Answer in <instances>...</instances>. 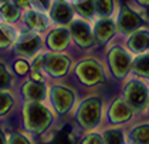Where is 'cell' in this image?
Returning <instances> with one entry per match:
<instances>
[{
  "label": "cell",
  "instance_id": "obj_1",
  "mask_svg": "<svg viewBox=\"0 0 149 144\" xmlns=\"http://www.w3.org/2000/svg\"><path fill=\"white\" fill-rule=\"evenodd\" d=\"M50 121L48 111L40 104H31L26 109V124L33 131H41Z\"/></svg>",
  "mask_w": 149,
  "mask_h": 144
},
{
  "label": "cell",
  "instance_id": "obj_2",
  "mask_svg": "<svg viewBox=\"0 0 149 144\" xmlns=\"http://www.w3.org/2000/svg\"><path fill=\"white\" fill-rule=\"evenodd\" d=\"M141 24H142V19L132 7L124 6L121 9V14L118 19V27L121 32H124V33L135 32L139 29Z\"/></svg>",
  "mask_w": 149,
  "mask_h": 144
},
{
  "label": "cell",
  "instance_id": "obj_3",
  "mask_svg": "<svg viewBox=\"0 0 149 144\" xmlns=\"http://www.w3.org/2000/svg\"><path fill=\"white\" fill-rule=\"evenodd\" d=\"M125 96L128 103L135 107V109H141L145 106L146 100H148V90L146 87L139 83V81H132L126 86L125 89Z\"/></svg>",
  "mask_w": 149,
  "mask_h": 144
},
{
  "label": "cell",
  "instance_id": "obj_4",
  "mask_svg": "<svg viewBox=\"0 0 149 144\" xmlns=\"http://www.w3.org/2000/svg\"><path fill=\"white\" fill-rule=\"evenodd\" d=\"M80 121L87 126V127H91L95 123L98 121V117H100V101L98 100H88L82 104L80 110Z\"/></svg>",
  "mask_w": 149,
  "mask_h": 144
},
{
  "label": "cell",
  "instance_id": "obj_5",
  "mask_svg": "<svg viewBox=\"0 0 149 144\" xmlns=\"http://www.w3.org/2000/svg\"><path fill=\"white\" fill-rule=\"evenodd\" d=\"M109 60H111V68L114 70V73L116 76H125L131 60L124 50L121 49H114L109 54Z\"/></svg>",
  "mask_w": 149,
  "mask_h": 144
},
{
  "label": "cell",
  "instance_id": "obj_6",
  "mask_svg": "<svg viewBox=\"0 0 149 144\" xmlns=\"http://www.w3.org/2000/svg\"><path fill=\"white\" fill-rule=\"evenodd\" d=\"M78 73H80L81 78L88 84H94V83H98L100 80H102V71H101L100 66L94 61L82 63L78 68Z\"/></svg>",
  "mask_w": 149,
  "mask_h": 144
},
{
  "label": "cell",
  "instance_id": "obj_7",
  "mask_svg": "<svg viewBox=\"0 0 149 144\" xmlns=\"http://www.w3.org/2000/svg\"><path fill=\"white\" fill-rule=\"evenodd\" d=\"M128 44L134 53H143L149 47V33L145 30H135Z\"/></svg>",
  "mask_w": 149,
  "mask_h": 144
},
{
  "label": "cell",
  "instance_id": "obj_8",
  "mask_svg": "<svg viewBox=\"0 0 149 144\" xmlns=\"http://www.w3.org/2000/svg\"><path fill=\"white\" fill-rule=\"evenodd\" d=\"M46 67L51 74H54V76H63L65 73V70L68 68V60L64 56L53 54L47 59Z\"/></svg>",
  "mask_w": 149,
  "mask_h": 144
},
{
  "label": "cell",
  "instance_id": "obj_9",
  "mask_svg": "<svg viewBox=\"0 0 149 144\" xmlns=\"http://www.w3.org/2000/svg\"><path fill=\"white\" fill-rule=\"evenodd\" d=\"M115 33V24L109 17H102L95 26V36L100 42H108Z\"/></svg>",
  "mask_w": 149,
  "mask_h": 144
},
{
  "label": "cell",
  "instance_id": "obj_10",
  "mask_svg": "<svg viewBox=\"0 0 149 144\" xmlns=\"http://www.w3.org/2000/svg\"><path fill=\"white\" fill-rule=\"evenodd\" d=\"M40 47V39L36 34H24L17 43V52L23 54H33Z\"/></svg>",
  "mask_w": 149,
  "mask_h": 144
},
{
  "label": "cell",
  "instance_id": "obj_11",
  "mask_svg": "<svg viewBox=\"0 0 149 144\" xmlns=\"http://www.w3.org/2000/svg\"><path fill=\"white\" fill-rule=\"evenodd\" d=\"M72 34L75 37V40L81 46H90L92 42L91 30L88 27V24L84 22H74L72 23Z\"/></svg>",
  "mask_w": 149,
  "mask_h": 144
},
{
  "label": "cell",
  "instance_id": "obj_12",
  "mask_svg": "<svg viewBox=\"0 0 149 144\" xmlns=\"http://www.w3.org/2000/svg\"><path fill=\"white\" fill-rule=\"evenodd\" d=\"M109 116H111V120H114V121H124L131 117V109L124 100L119 99L112 104Z\"/></svg>",
  "mask_w": 149,
  "mask_h": 144
},
{
  "label": "cell",
  "instance_id": "obj_13",
  "mask_svg": "<svg viewBox=\"0 0 149 144\" xmlns=\"http://www.w3.org/2000/svg\"><path fill=\"white\" fill-rule=\"evenodd\" d=\"M54 103L60 111H65L70 109L72 103V94L65 89H56L54 90Z\"/></svg>",
  "mask_w": 149,
  "mask_h": 144
},
{
  "label": "cell",
  "instance_id": "obj_14",
  "mask_svg": "<svg viewBox=\"0 0 149 144\" xmlns=\"http://www.w3.org/2000/svg\"><path fill=\"white\" fill-rule=\"evenodd\" d=\"M53 17L54 20H57L58 23H67L71 20L72 17V11L70 9V6L67 3H61L58 1L54 4L53 7Z\"/></svg>",
  "mask_w": 149,
  "mask_h": 144
},
{
  "label": "cell",
  "instance_id": "obj_15",
  "mask_svg": "<svg viewBox=\"0 0 149 144\" xmlns=\"http://www.w3.org/2000/svg\"><path fill=\"white\" fill-rule=\"evenodd\" d=\"M67 42H68V33L65 30H56L48 37V44L53 49H57V50L65 47Z\"/></svg>",
  "mask_w": 149,
  "mask_h": 144
},
{
  "label": "cell",
  "instance_id": "obj_16",
  "mask_svg": "<svg viewBox=\"0 0 149 144\" xmlns=\"http://www.w3.org/2000/svg\"><path fill=\"white\" fill-rule=\"evenodd\" d=\"M23 91L26 97L31 100H41L44 97V87L41 83H27L24 86Z\"/></svg>",
  "mask_w": 149,
  "mask_h": 144
},
{
  "label": "cell",
  "instance_id": "obj_17",
  "mask_svg": "<svg viewBox=\"0 0 149 144\" xmlns=\"http://www.w3.org/2000/svg\"><path fill=\"white\" fill-rule=\"evenodd\" d=\"M95 10L101 17H109L114 11V0H94Z\"/></svg>",
  "mask_w": 149,
  "mask_h": 144
},
{
  "label": "cell",
  "instance_id": "obj_18",
  "mask_svg": "<svg viewBox=\"0 0 149 144\" xmlns=\"http://www.w3.org/2000/svg\"><path fill=\"white\" fill-rule=\"evenodd\" d=\"M27 23L33 29H44L47 26L46 17L43 14H40V13H34V11H30L27 14Z\"/></svg>",
  "mask_w": 149,
  "mask_h": 144
},
{
  "label": "cell",
  "instance_id": "obj_19",
  "mask_svg": "<svg viewBox=\"0 0 149 144\" xmlns=\"http://www.w3.org/2000/svg\"><path fill=\"white\" fill-rule=\"evenodd\" d=\"M135 71L142 76H149V56H141L134 63Z\"/></svg>",
  "mask_w": 149,
  "mask_h": 144
},
{
  "label": "cell",
  "instance_id": "obj_20",
  "mask_svg": "<svg viewBox=\"0 0 149 144\" xmlns=\"http://www.w3.org/2000/svg\"><path fill=\"white\" fill-rule=\"evenodd\" d=\"M134 140L139 144H149V126H142L138 127L132 134Z\"/></svg>",
  "mask_w": 149,
  "mask_h": 144
},
{
  "label": "cell",
  "instance_id": "obj_21",
  "mask_svg": "<svg viewBox=\"0 0 149 144\" xmlns=\"http://www.w3.org/2000/svg\"><path fill=\"white\" fill-rule=\"evenodd\" d=\"M105 143L107 144H122V134L116 130L108 131L105 134Z\"/></svg>",
  "mask_w": 149,
  "mask_h": 144
},
{
  "label": "cell",
  "instance_id": "obj_22",
  "mask_svg": "<svg viewBox=\"0 0 149 144\" xmlns=\"http://www.w3.org/2000/svg\"><path fill=\"white\" fill-rule=\"evenodd\" d=\"M1 13H3V16H4L6 19H9V20L17 19V9H16L14 6H12V4H3Z\"/></svg>",
  "mask_w": 149,
  "mask_h": 144
},
{
  "label": "cell",
  "instance_id": "obj_23",
  "mask_svg": "<svg viewBox=\"0 0 149 144\" xmlns=\"http://www.w3.org/2000/svg\"><path fill=\"white\" fill-rule=\"evenodd\" d=\"M10 104H12V100L7 94H0V114L9 110Z\"/></svg>",
  "mask_w": 149,
  "mask_h": 144
},
{
  "label": "cell",
  "instance_id": "obj_24",
  "mask_svg": "<svg viewBox=\"0 0 149 144\" xmlns=\"http://www.w3.org/2000/svg\"><path fill=\"white\" fill-rule=\"evenodd\" d=\"M9 81H10V77H9V74L6 73V70H4L3 67L0 66V89L6 87V86L9 84Z\"/></svg>",
  "mask_w": 149,
  "mask_h": 144
},
{
  "label": "cell",
  "instance_id": "obj_25",
  "mask_svg": "<svg viewBox=\"0 0 149 144\" xmlns=\"http://www.w3.org/2000/svg\"><path fill=\"white\" fill-rule=\"evenodd\" d=\"M84 144H102V143H101V138H100L98 136H90V137L85 140Z\"/></svg>",
  "mask_w": 149,
  "mask_h": 144
},
{
  "label": "cell",
  "instance_id": "obj_26",
  "mask_svg": "<svg viewBox=\"0 0 149 144\" xmlns=\"http://www.w3.org/2000/svg\"><path fill=\"white\" fill-rule=\"evenodd\" d=\"M10 144H29V143L26 141V138H23L22 136H14Z\"/></svg>",
  "mask_w": 149,
  "mask_h": 144
},
{
  "label": "cell",
  "instance_id": "obj_27",
  "mask_svg": "<svg viewBox=\"0 0 149 144\" xmlns=\"http://www.w3.org/2000/svg\"><path fill=\"white\" fill-rule=\"evenodd\" d=\"M16 68H17V71L20 74H23V73H26V70H27V64L26 63H19V64H16Z\"/></svg>",
  "mask_w": 149,
  "mask_h": 144
},
{
  "label": "cell",
  "instance_id": "obj_28",
  "mask_svg": "<svg viewBox=\"0 0 149 144\" xmlns=\"http://www.w3.org/2000/svg\"><path fill=\"white\" fill-rule=\"evenodd\" d=\"M0 144H6V141H4V136H3L1 131H0Z\"/></svg>",
  "mask_w": 149,
  "mask_h": 144
},
{
  "label": "cell",
  "instance_id": "obj_29",
  "mask_svg": "<svg viewBox=\"0 0 149 144\" xmlns=\"http://www.w3.org/2000/svg\"><path fill=\"white\" fill-rule=\"evenodd\" d=\"M141 3H149V0H139Z\"/></svg>",
  "mask_w": 149,
  "mask_h": 144
}]
</instances>
